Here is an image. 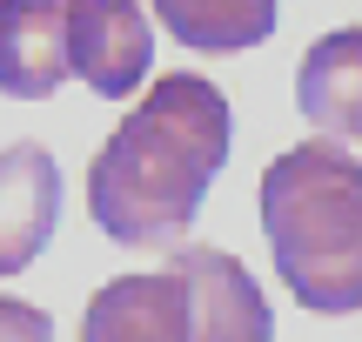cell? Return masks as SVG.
Returning <instances> with one entry per match:
<instances>
[{"label":"cell","instance_id":"obj_2","mask_svg":"<svg viewBox=\"0 0 362 342\" xmlns=\"http://www.w3.org/2000/svg\"><path fill=\"white\" fill-rule=\"evenodd\" d=\"M262 235L309 316L362 309V168L336 134L296 141L262 168Z\"/></svg>","mask_w":362,"mask_h":342},{"label":"cell","instance_id":"obj_8","mask_svg":"<svg viewBox=\"0 0 362 342\" xmlns=\"http://www.w3.org/2000/svg\"><path fill=\"white\" fill-rule=\"evenodd\" d=\"M296 107L315 134L362 141V27H336L309 40L296 67Z\"/></svg>","mask_w":362,"mask_h":342},{"label":"cell","instance_id":"obj_3","mask_svg":"<svg viewBox=\"0 0 362 342\" xmlns=\"http://www.w3.org/2000/svg\"><path fill=\"white\" fill-rule=\"evenodd\" d=\"M175 276L188 289V342H275V316L262 302L255 276L228 249L175 242Z\"/></svg>","mask_w":362,"mask_h":342},{"label":"cell","instance_id":"obj_1","mask_svg":"<svg viewBox=\"0 0 362 342\" xmlns=\"http://www.w3.org/2000/svg\"><path fill=\"white\" fill-rule=\"evenodd\" d=\"M235 141L228 94L208 74H161L88 161V215L121 249H175Z\"/></svg>","mask_w":362,"mask_h":342},{"label":"cell","instance_id":"obj_7","mask_svg":"<svg viewBox=\"0 0 362 342\" xmlns=\"http://www.w3.org/2000/svg\"><path fill=\"white\" fill-rule=\"evenodd\" d=\"M81 342H188L181 276H115L81 309Z\"/></svg>","mask_w":362,"mask_h":342},{"label":"cell","instance_id":"obj_5","mask_svg":"<svg viewBox=\"0 0 362 342\" xmlns=\"http://www.w3.org/2000/svg\"><path fill=\"white\" fill-rule=\"evenodd\" d=\"M61 222V168L40 141L0 148V276L34 269Z\"/></svg>","mask_w":362,"mask_h":342},{"label":"cell","instance_id":"obj_6","mask_svg":"<svg viewBox=\"0 0 362 342\" xmlns=\"http://www.w3.org/2000/svg\"><path fill=\"white\" fill-rule=\"evenodd\" d=\"M67 7L74 0H0V94L47 101L67 74Z\"/></svg>","mask_w":362,"mask_h":342},{"label":"cell","instance_id":"obj_10","mask_svg":"<svg viewBox=\"0 0 362 342\" xmlns=\"http://www.w3.org/2000/svg\"><path fill=\"white\" fill-rule=\"evenodd\" d=\"M0 342H54V316L21 295H0Z\"/></svg>","mask_w":362,"mask_h":342},{"label":"cell","instance_id":"obj_4","mask_svg":"<svg viewBox=\"0 0 362 342\" xmlns=\"http://www.w3.org/2000/svg\"><path fill=\"white\" fill-rule=\"evenodd\" d=\"M67 54H74V74L88 81L101 101H121L148 81L155 67V34H148V13L134 0H74L67 7Z\"/></svg>","mask_w":362,"mask_h":342},{"label":"cell","instance_id":"obj_9","mask_svg":"<svg viewBox=\"0 0 362 342\" xmlns=\"http://www.w3.org/2000/svg\"><path fill=\"white\" fill-rule=\"evenodd\" d=\"M148 7L194 54H248L275 34V0H148Z\"/></svg>","mask_w":362,"mask_h":342}]
</instances>
